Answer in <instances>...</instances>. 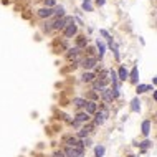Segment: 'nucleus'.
<instances>
[{
  "instance_id": "obj_1",
  "label": "nucleus",
  "mask_w": 157,
  "mask_h": 157,
  "mask_svg": "<svg viewBox=\"0 0 157 157\" xmlns=\"http://www.w3.org/2000/svg\"><path fill=\"white\" fill-rule=\"evenodd\" d=\"M73 22V17H61V18H56V20L51 23V30H65V27L68 23Z\"/></svg>"
},
{
  "instance_id": "obj_2",
  "label": "nucleus",
  "mask_w": 157,
  "mask_h": 157,
  "mask_svg": "<svg viewBox=\"0 0 157 157\" xmlns=\"http://www.w3.org/2000/svg\"><path fill=\"white\" fill-rule=\"evenodd\" d=\"M96 117H94V124L96 126H101V124H104V121L107 119V116H109V111H107L106 107H101L99 111L94 112Z\"/></svg>"
},
{
  "instance_id": "obj_3",
  "label": "nucleus",
  "mask_w": 157,
  "mask_h": 157,
  "mask_svg": "<svg viewBox=\"0 0 157 157\" xmlns=\"http://www.w3.org/2000/svg\"><path fill=\"white\" fill-rule=\"evenodd\" d=\"M83 149L84 147H68L66 145V149L63 152H65L66 157H83V152H84Z\"/></svg>"
},
{
  "instance_id": "obj_4",
  "label": "nucleus",
  "mask_w": 157,
  "mask_h": 157,
  "mask_svg": "<svg viewBox=\"0 0 157 157\" xmlns=\"http://www.w3.org/2000/svg\"><path fill=\"white\" fill-rule=\"evenodd\" d=\"M63 33H65V38H73L76 33H78V25H74V20L71 22V23H68L65 27V30H63Z\"/></svg>"
},
{
  "instance_id": "obj_5",
  "label": "nucleus",
  "mask_w": 157,
  "mask_h": 157,
  "mask_svg": "<svg viewBox=\"0 0 157 157\" xmlns=\"http://www.w3.org/2000/svg\"><path fill=\"white\" fill-rule=\"evenodd\" d=\"M96 65H98V58L96 56H88V58H84V60H81V66L84 70H91V68H94Z\"/></svg>"
},
{
  "instance_id": "obj_6",
  "label": "nucleus",
  "mask_w": 157,
  "mask_h": 157,
  "mask_svg": "<svg viewBox=\"0 0 157 157\" xmlns=\"http://www.w3.org/2000/svg\"><path fill=\"white\" fill-rule=\"evenodd\" d=\"M106 84H107V81H106V79H103V78H98L96 81H93V89H94V91H103L104 88H107Z\"/></svg>"
},
{
  "instance_id": "obj_7",
  "label": "nucleus",
  "mask_w": 157,
  "mask_h": 157,
  "mask_svg": "<svg viewBox=\"0 0 157 157\" xmlns=\"http://www.w3.org/2000/svg\"><path fill=\"white\" fill-rule=\"evenodd\" d=\"M88 121H89V114L88 112H79L76 116V119L73 121V126H79L81 122H88Z\"/></svg>"
},
{
  "instance_id": "obj_8",
  "label": "nucleus",
  "mask_w": 157,
  "mask_h": 157,
  "mask_svg": "<svg viewBox=\"0 0 157 157\" xmlns=\"http://www.w3.org/2000/svg\"><path fill=\"white\" fill-rule=\"evenodd\" d=\"M84 109H86L88 114H94L98 111V103L96 101H86L84 103Z\"/></svg>"
},
{
  "instance_id": "obj_9",
  "label": "nucleus",
  "mask_w": 157,
  "mask_h": 157,
  "mask_svg": "<svg viewBox=\"0 0 157 157\" xmlns=\"http://www.w3.org/2000/svg\"><path fill=\"white\" fill-rule=\"evenodd\" d=\"M101 98H103V101H106V103H112V91L111 88H104L103 91H101Z\"/></svg>"
},
{
  "instance_id": "obj_10",
  "label": "nucleus",
  "mask_w": 157,
  "mask_h": 157,
  "mask_svg": "<svg viewBox=\"0 0 157 157\" xmlns=\"http://www.w3.org/2000/svg\"><path fill=\"white\" fill-rule=\"evenodd\" d=\"M51 15H53V8L43 7V8H40V10H38V17H40V18H46V20H48Z\"/></svg>"
},
{
  "instance_id": "obj_11",
  "label": "nucleus",
  "mask_w": 157,
  "mask_h": 157,
  "mask_svg": "<svg viewBox=\"0 0 157 157\" xmlns=\"http://www.w3.org/2000/svg\"><path fill=\"white\" fill-rule=\"evenodd\" d=\"M116 74H117V79H119V81H126V78H129V71L126 70L124 66H121Z\"/></svg>"
},
{
  "instance_id": "obj_12",
  "label": "nucleus",
  "mask_w": 157,
  "mask_h": 157,
  "mask_svg": "<svg viewBox=\"0 0 157 157\" xmlns=\"http://www.w3.org/2000/svg\"><path fill=\"white\" fill-rule=\"evenodd\" d=\"M107 43H109V48H111V51L114 53V58H116V60H119V50H117V45L112 41V37L107 40Z\"/></svg>"
},
{
  "instance_id": "obj_13",
  "label": "nucleus",
  "mask_w": 157,
  "mask_h": 157,
  "mask_svg": "<svg viewBox=\"0 0 157 157\" xmlns=\"http://www.w3.org/2000/svg\"><path fill=\"white\" fill-rule=\"evenodd\" d=\"M66 145H68V147H83L81 142H79L76 137H68V139H66Z\"/></svg>"
},
{
  "instance_id": "obj_14",
  "label": "nucleus",
  "mask_w": 157,
  "mask_h": 157,
  "mask_svg": "<svg viewBox=\"0 0 157 157\" xmlns=\"http://www.w3.org/2000/svg\"><path fill=\"white\" fill-rule=\"evenodd\" d=\"M129 79H131V83L137 84V79H139V71H137V66H134V68H132V71L129 73Z\"/></svg>"
},
{
  "instance_id": "obj_15",
  "label": "nucleus",
  "mask_w": 157,
  "mask_h": 157,
  "mask_svg": "<svg viewBox=\"0 0 157 157\" xmlns=\"http://www.w3.org/2000/svg\"><path fill=\"white\" fill-rule=\"evenodd\" d=\"M96 46H98V53H99V60L104 56V53H106V45H104L101 40L96 41Z\"/></svg>"
},
{
  "instance_id": "obj_16",
  "label": "nucleus",
  "mask_w": 157,
  "mask_h": 157,
  "mask_svg": "<svg viewBox=\"0 0 157 157\" xmlns=\"http://www.w3.org/2000/svg\"><path fill=\"white\" fill-rule=\"evenodd\" d=\"M53 15H56V18H61V17H65V7H61V5L53 7Z\"/></svg>"
},
{
  "instance_id": "obj_17",
  "label": "nucleus",
  "mask_w": 157,
  "mask_h": 157,
  "mask_svg": "<svg viewBox=\"0 0 157 157\" xmlns=\"http://www.w3.org/2000/svg\"><path fill=\"white\" fill-rule=\"evenodd\" d=\"M131 109L134 112H139L140 111V101H139V98H134L131 101Z\"/></svg>"
},
{
  "instance_id": "obj_18",
  "label": "nucleus",
  "mask_w": 157,
  "mask_h": 157,
  "mask_svg": "<svg viewBox=\"0 0 157 157\" xmlns=\"http://www.w3.org/2000/svg\"><path fill=\"white\" fill-rule=\"evenodd\" d=\"M137 94H140V93H145V91H154L152 86H149V84H137Z\"/></svg>"
},
{
  "instance_id": "obj_19",
  "label": "nucleus",
  "mask_w": 157,
  "mask_h": 157,
  "mask_svg": "<svg viewBox=\"0 0 157 157\" xmlns=\"http://www.w3.org/2000/svg\"><path fill=\"white\" fill-rule=\"evenodd\" d=\"M81 8L84 10V12H93V4H91V0H83Z\"/></svg>"
},
{
  "instance_id": "obj_20",
  "label": "nucleus",
  "mask_w": 157,
  "mask_h": 157,
  "mask_svg": "<svg viewBox=\"0 0 157 157\" xmlns=\"http://www.w3.org/2000/svg\"><path fill=\"white\" fill-rule=\"evenodd\" d=\"M76 40H78V45H76V46H78L79 50L86 48V45H88V38L86 37H78Z\"/></svg>"
},
{
  "instance_id": "obj_21",
  "label": "nucleus",
  "mask_w": 157,
  "mask_h": 157,
  "mask_svg": "<svg viewBox=\"0 0 157 157\" xmlns=\"http://www.w3.org/2000/svg\"><path fill=\"white\" fill-rule=\"evenodd\" d=\"M142 134H144V136H149V134H151V121H144V122H142Z\"/></svg>"
},
{
  "instance_id": "obj_22",
  "label": "nucleus",
  "mask_w": 157,
  "mask_h": 157,
  "mask_svg": "<svg viewBox=\"0 0 157 157\" xmlns=\"http://www.w3.org/2000/svg\"><path fill=\"white\" fill-rule=\"evenodd\" d=\"M81 79H83L84 83H91V81H94V74L89 73V71H86V73L81 76Z\"/></svg>"
},
{
  "instance_id": "obj_23",
  "label": "nucleus",
  "mask_w": 157,
  "mask_h": 157,
  "mask_svg": "<svg viewBox=\"0 0 157 157\" xmlns=\"http://www.w3.org/2000/svg\"><path fill=\"white\" fill-rule=\"evenodd\" d=\"M104 152H106L104 145H96V149H94V156H96V157H103Z\"/></svg>"
},
{
  "instance_id": "obj_24",
  "label": "nucleus",
  "mask_w": 157,
  "mask_h": 157,
  "mask_svg": "<svg viewBox=\"0 0 157 157\" xmlns=\"http://www.w3.org/2000/svg\"><path fill=\"white\" fill-rule=\"evenodd\" d=\"M84 103H86V101H84V99H81V98H74L73 99V104L76 107H84Z\"/></svg>"
},
{
  "instance_id": "obj_25",
  "label": "nucleus",
  "mask_w": 157,
  "mask_h": 157,
  "mask_svg": "<svg viewBox=\"0 0 157 157\" xmlns=\"http://www.w3.org/2000/svg\"><path fill=\"white\" fill-rule=\"evenodd\" d=\"M136 145H139L140 149H149L151 145H152V142H151V140H144V142H140V144H136Z\"/></svg>"
},
{
  "instance_id": "obj_26",
  "label": "nucleus",
  "mask_w": 157,
  "mask_h": 157,
  "mask_svg": "<svg viewBox=\"0 0 157 157\" xmlns=\"http://www.w3.org/2000/svg\"><path fill=\"white\" fill-rule=\"evenodd\" d=\"M51 23H53V22H48V20H46L45 23H43V32H46V33L51 32Z\"/></svg>"
},
{
  "instance_id": "obj_27",
  "label": "nucleus",
  "mask_w": 157,
  "mask_h": 157,
  "mask_svg": "<svg viewBox=\"0 0 157 157\" xmlns=\"http://www.w3.org/2000/svg\"><path fill=\"white\" fill-rule=\"evenodd\" d=\"M43 2H45V7H48V8L56 7V2H55V0H43Z\"/></svg>"
},
{
  "instance_id": "obj_28",
  "label": "nucleus",
  "mask_w": 157,
  "mask_h": 157,
  "mask_svg": "<svg viewBox=\"0 0 157 157\" xmlns=\"http://www.w3.org/2000/svg\"><path fill=\"white\" fill-rule=\"evenodd\" d=\"M99 33H101V35H103V37L106 38V40H109V38H111V35H109V33H107L106 30H99Z\"/></svg>"
},
{
  "instance_id": "obj_29",
  "label": "nucleus",
  "mask_w": 157,
  "mask_h": 157,
  "mask_svg": "<svg viewBox=\"0 0 157 157\" xmlns=\"http://www.w3.org/2000/svg\"><path fill=\"white\" fill-rule=\"evenodd\" d=\"M53 157H66V156H65V152H63V151H56V152L53 154Z\"/></svg>"
},
{
  "instance_id": "obj_30",
  "label": "nucleus",
  "mask_w": 157,
  "mask_h": 157,
  "mask_svg": "<svg viewBox=\"0 0 157 157\" xmlns=\"http://www.w3.org/2000/svg\"><path fill=\"white\" fill-rule=\"evenodd\" d=\"M104 4H106V0H96V5H98V7H103Z\"/></svg>"
}]
</instances>
